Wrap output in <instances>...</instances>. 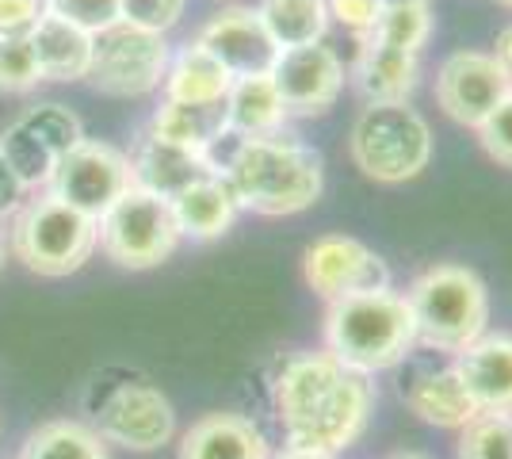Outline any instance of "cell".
<instances>
[{
  "mask_svg": "<svg viewBox=\"0 0 512 459\" xmlns=\"http://www.w3.org/2000/svg\"><path fill=\"white\" fill-rule=\"evenodd\" d=\"M375 410V387L329 352H299L276 379V414L291 448L341 456L363 437Z\"/></svg>",
  "mask_w": 512,
  "mask_h": 459,
  "instance_id": "1",
  "label": "cell"
},
{
  "mask_svg": "<svg viewBox=\"0 0 512 459\" xmlns=\"http://www.w3.org/2000/svg\"><path fill=\"white\" fill-rule=\"evenodd\" d=\"M222 176L234 188L237 207L268 219L310 211L325 192L321 153L287 131L241 138L234 157L222 165Z\"/></svg>",
  "mask_w": 512,
  "mask_h": 459,
  "instance_id": "2",
  "label": "cell"
},
{
  "mask_svg": "<svg viewBox=\"0 0 512 459\" xmlns=\"http://www.w3.org/2000/svg\"><path fill=\"white\" fill-rule=\"evenodd\" d=\"M417 349V326L402 291H363L333 299L325 310V352L348 372H390Z\"/></svg>",
  "mask_w": 512,
  "mask_h": 459,
  "instance_id": "3",
  "label": "cell"
},
{
  "mask_svg": "<svg viewBox=\"0 0 512 459\" xmlns=\"http://www.w3.org/2000/svg\"><path fill=\"white\" fill-rule=\"evenodd\" d=\"M402 295L425 349L455 356L490 329V291L467 264H432Z\"/></svg>",
  "mask_w": 512,
  "mask_h": 459,
  "instance_id": "4",
  "label": "cell"
},
{
  "mask_svg": "<svg viewBox=\"0 0 512 459\" xmlns=\"http://www.w3.org/2000/svg\"><path fill=\"white\" fill-rule=\"evenodd\" d=\"M348 153L367 180L406 184L432 161V127L409 104H367L352 123Z\"/></svg>",
  "mask_w": 512,
  "mask_h": 459,
  "instance_id": "5",
  "label": "cell"
},
{
  "mask_svg": "<svg viewBox=\"0 0 512 459\" xmlns=\"http://www.w3.org/2000/svg\"><path fill=\"white\" fill-rule=\"evenodd\" d=\"M100 241L96 219L81 215L77 207H69L50 192L31 203H23L8 230V249L12 257L39 272V276H73L81 264L92 257Z\"/></svg>",
  "mask_w": 512,
  "mask_h": 459,
  "instance_id": "6",
  "label": "cell"
},
{
  "mask_svg": "<svg viewBox=\"0 0 512 459\" xmlns=\"http://www.w3.org/2000/svg\"><path fill=\"white\" fill-rule=\"evenodd\" d=\"M100 249L107 261H115L119 268H157L161 261H169L180 245V226L172 219L169 199L153 196L146 188H127L100 215Z\"/></svg>",
  "mask_w": 512,
  "mask_h": 459,
  "instance_id": "7",
  "label": "cell"
},
{
  "mask_svg": "<svg viewBox=\"0 0 512 459\" xmlns=\"http://www.w3.org/2000/svg\"><path fill=\"white\" fill-rule=\"evenodd\" d=\"M169 43L165 35L134 27V23L119 20L100 35H92V66H88V81L104 96H146L157 85H165L169 73Z\"/></svg>",
  "mask_w": 512,
  "mask_h": 459,
  "instance_id": "8",
  "label": "cell"
},
{
  "mask_svg": "<svg viewBox=\"0 0 512 459\" xmlns=\"http://www.w3.org/2000/svg\"><path fill=\"white\" fill-rule=\"evenodd\" d=\"M50 196L77 207L81 215L100 222L107 207L123 196L127 188H134L130 176V157L107 142H88L81 138L77 146H69L62 153V161L50 173Z\"/></svg>",
  "mask_w": 512,
  "mask_h": 459,
  "instance_id": "9",
  "label": "cell"
},
{
  "mask_svg": "<svg viewBox=\"0 0 512 459\" xmlns=\"http://www.w3.org/2000/svg\"><path fill=\"white\" fill-rule=\"evenodd\" d=\"M81 138L85 134H81L77 115H69L62 104H43V108H27L0 134V157L8 161L20 188H39L50 180L62 153L77 146Z\"/></svg>",
  "mask_w": 512,
  "mask_h": 459,
  "instance_id": "10",
  "label": "cell"
},
{
  "mask_svg": "<svg viewBox=\"0 0 512 459\" xmlns=\"http://www.w3.org/2000/svg\"><path fill=\"white\" fill-rule=\"evenodd\" d=\"M509 92L512 77L486 50H455L436 69V104L470 131H478Z\"/></svg>",
  "mask_w": 512,
  "mask_h": 459,
  "instance_id": "11",
  "label": "cell"
},
{
  "mask_svg": "<svg viewBox=\"0 0 512 459\" xmlns=\"http://www.w3.org/2000/svg\"><path fill=\"white\" fill-rule=\"evenodd\" d=\"M302 276L314 295L325 303L344 299V295H363V291H383L394 287L390 264L356 238L344 234H325L306 253H302Z\"/></svg>",
  "mask_w": 512,
  "mask_h": 459,
  "instance_id": "12",
  "label": "cell"
},
{
  "mask_svg": "<svg viewBox=\"0 0 512 459\" xmlns=\"http://www.w3.org/2000/svg\"><path fill=\"white\" fill-rule=\"evenodd\" d=\"M268 77L287 115H325L344 92V62L325 43L279 50Z\"/></svg>",
  "mask_w": 512,
  "mask_h": 459,
  "instance_id": "13",
  "label": "cell"
},
{
  "mask_svg": "<svg viewBox=\"0 0 512 459\" xmlns=\"http://www.w3.org/2000/svg\"><path fill=\"white\" fill-rule=\"evenodd\" d=\"M96 429L107 444H119L130 452H153V448H165L172 440L176 414H172V402L157 387L123 383L100 406Z\"/></svg>",
  "mask_w": 512,
  "mask_h": 459,
  "instance_id": "14",
  "label": "cell"
},
{
  "mask_svg": "<svg viewBox=\"0 0 512 459\" xmlns=\"http://www.w3.org/2000/svg\"><path fill=\"white\" fill-rule=\"evenodd\" d=\"M199 46H207L222 66L230 69V77H253V73H272L279 58L276 39L268 35V27L260 20V12L249 4H234L222 8L203 31H199Z\"/></svg>",
  "mask_w": 512,
  "mask_h": 459,
  "instance_id": "15",
  "label": "cell"
},
{
  "mask_svg": "<svg viewBox=\"0 0 512 459\" xmlns=\"http://www.w3.org/2000/svg\"><path fill=\"white\" fill-rule=\"evenodd\" d=\"M222 173V165L211 157V150H195V146H180L157 134H142L138 146L130 153V176L138 188H146L153 196L172 199L184 188H192L207 176Z\"/></svg>",
  "mask_w": 512,
  "mask_h": 459,
  "instance_id": "16",
  "label": "cell"
},
{
  "mask_svg": "<svg viewBox=\"0 0 512 459\" xmlns=\"http://www.w3.org/2000/svg\"><path fill=\"white\" fill-rule=\"evenodd\" d=\"M478 410H505L512 414V333H482L474 345L455 352L451 364Z\"/></svg>",
  "mask_w": 512,
  "mask_h": 459,
  "instance_id": "17",
  "label": "cell"
},
{
  "mask_svg": "<svg viewBox=\"0 0 512 459\" xmlns=\"http://www.w3.org/2000/svg\"><path fill=\"white\" fill-rule=\"evenodd\" d=\"M352 77L367 104H409L413 88L421 81V54H409V50L386 46L371 35H360Z\"/></svg>",
  "mask_w": 512,
  "mask_h": 459,
  "instance_id": "18",
  "label": "cell"
},
{
  "mask_svg": "<svg viewBox=\"0 0 512 459\" xmlns=\"http://www.w3.org/2000/svg\"><path fill=\"white\" fill-rule=\"evenodd\" d=\"M180 459H272V444L241 414H203L180 437Z\"/></svg>",
  "mask_w": 512,
  "mask_h": 459,
  "instance_id": "19",
  "label": "cell"
},
{
  "mask_svg": "<svg viewBox=\"0 0 512 459\" xmlns=\"http://www.w3.org/2000/svg\"><path fill=\"white\" fill-rule=\"evenodd\" d=\"M172 219L180 226V238H195V241H214L222 238L237 219V196L230 188V180L222 173L199 180L192 188H184L180 196L169 199Z\"/></svg>",
  "mask_w": 512,
  "mask_h": 459,
  "instance_id": "20",
  "label": "cell"
},
{
  "mask_svg": "<svg viewBox=\"0 0 512 459\" xmlns=\"http://www.w3.org/2000/svg\"><path fill=\"white\" fill-rule=\"evenodd\" d=\"M27 39H31L43 81H81V77H88V66H92V35L88 31L43 12Z\"/></svg>",
  "mask_w": 512,
  "mask_h": 459,
  "instance_id": "21",
  "label": "cell"
},
{
  "mask_svg": "<svg viewBox=\"0 0 512 459\" xmlns=\"http://www.w3.org/2000/svg\"><path fill=\"white\" fill-rule=\"evenodd\" d=\"M409 414H417L425 425L436 429H463L470 417L478 414L474 398L467 394L463 379L455 368H436V372H421L406 391Z\"/></svg>",
  "mask_w": 512,
  "mask_h": 459,
  "instance_id": "22",
  "label": "cell"
},
{
  "mask_svg": "<svg viewBox=\"0 0 512 459\" xmlns=\"http://www.w3.org/2000/svg\"><path fill=\"white\" fill-rule=\"evenodd\" d=\"M226 119H230V134L264 138V134L283 131L291 115L283 108L272 77L253 73V77H234V85L226 92Z\"/></svg>",
  "mask_w": 512,
  "mask_h": 459,
  "instance_id": "23",
  "label": "cell"
},
{
  "mask_svg": "<svg viewBox=\"0 0 512 459\" xmlns=\"http://www.w3.org/2000/svg\"><path fill=\"white\" fill-rule=\"evenodd\" d=\"M230 85H234L230 69L222 66L207 46L188 43L169 62L165 100H176V104H218V100H226Z\"/></svg>",
  "mask_w": 512,
  "mask_h": 459,
  "instance_id": "24",
  "label": "cell"
},
{
  "mask_svg": "<svg viewBox=\"0 0 512 459\" xmlns=\"http://www.w3.org/2000/svg\"><path fill=\"white\" fill-rule=\"evenodd\" d=\"M150 134L180 142V146H195V150H211L214 142H222L230 134L226 100H218V104H176V100H165L161 108L153 111Z\"/></svg>",
  "mask_w": 512,
  "mask_h": 459,
  "instance_id": "25",
  "label": "cell"
},
{
  "mask_svg": "<svg viewBox=\"0 0 512 459\" xmlns=\"http://www.w3.org/2000/svg\"><path fill=\"white\" fill-rule=\"evenodd\" d=\"M256 12H260V20H264L279 50L321 43L329 31V4L325 0H260Z\"/></svg>",
  "mask_w": 512,
  "mask_h": 459,
  "instance_id": "26",
  "label": "cell"
},
{
  "mask_svg": "<svg viewBox=\"0 0 512 459\" xmlns=\"http://www.w3.org/2000/svg\"><path fill=\"white\" fill-rule=\"evenodd\" d=\"M20 459H111L100 433H92L81 421H46L31 437L23 440Z\"/></svg>",
  "mask_w": 512,
  "mask_h": 459,
  "instance_id": "27",
  "label": "cell"
},
{
  "mask_svg": "<svg viewBox=\"0 0 512 459\" xmlns=\"http://www.w3.org/2000/svg\"><path fill=\"white\" fill-rule=\"evenodd\" d=\"M367 35L386 46L421 54L432 35V12H428V4H386Z\"/></svg>",
  "mask_w": 512,
  "mask_h": 459,
  "instance_id": "28",
  "label": "cell"
},
{
  "mask_svg": "<svg viewBox=\"0 0 512 459\" xmlns=\"http://www.w3.org/2000/svg\"><path fill=\"white\" fill-rule=\"evenodd\" d=\"M459 459H512V414L478 410L459 429Z\"/></svg>",
  "mask_w": 512,
  "mask_h": 459,
  "instance_id": "29",
  "label": "cell"
},
{
  "mask_svg": "<svg viewBox=\"0 0 512 459\" xmlns=\"http://www.w3.org/2000/svg\"><path fill=\"white\" fill-rule=\"evenodd\" d=\"M43 81L27 35H0V92H31Z\"/></svg>",
  "mask_w": 512,
  "mask_h": 459,
  "instance_id": "30",
  "label": "cell"
},
{
  "mask_svg": "<svg viewBox=\"0 0 512 459\" xmlns=\"http://www.w3.org/2000/svg\"><path fill=\"white\" fill-rule=\"evenodd\" d=\"M43 12L81 27L88 35H100V31L123 20V4L119 0H43Z\"/></svg>",
  "mask_w": 512,
  "mask_h": 459,
  "instance_id": "31",
  "label": "cell"
},
{
  "mask_svg": "<svg viewBox=\"0 0 512 459\" xmlns=\"http://www.w3.org/2000/svg\"><path fill=\"white\" fill-rule=\"evenodd\" d=\"M123 4V20L134 23V27H146V31H157L165 35L169 27L180 23L184 16V4L188 0H119Z\"/></svg>",
  "mask_w": 512,
  "mask_h": 459,
  "instance_id": "32",
  "label": "cell"
},
{
  "mask_svg": "<svg viewBox=\"0 0 512 459\" xmlns=\"http://www.w3.org/2000/svg\"><path fill=\"white\" fill-rule=\"evenodd\" d=\"M478 142L497 165L512 169V92L493 108V115L478 127Z\"/></svg>",
  "mask_w": 512,
  "mask_h": 459,
  "instance_id": "33",
  "label": "cell"
},
{
  "mask_svg": "<svg viewBox=\"0 0 512 459\" xmlns=\"http://www.w3.org/2000/svg\"><path fill=\"white\" fill-rule=\"evenodd\" d=\"M325 4H329V20H337L356 35H367L379 20V12H383L379 0H325Z\"/></svg>",
  "mask_w": 512,
  "mask_h": 459,
  "instance_id": "34",
  "label": "cell"
},
{
  "mask_svg": "<svg viewBox=\"0 0 512 459\" xmlns=\"http://www.w3.org/2000/svg\"><path fill=\"white\" fill-rule=\"evenodd\" d=\"M43 16V0H0V35H31Z\"/></svg>",
  "mask_w": 512,
  "mask_h": 459,
  "instance_id": "35",
  "label": "cell"
},
{
  "mask_svg": "<svg viewBox=\"0 0 512 459\" xmlns=\"http://www.w3.org/2000/svg\"><path fill=\"white\" fill-rule=\"evenodd\" d=\"M20 180L12 176V169H8V161L0 157V211H8V207H16V199H20Z\"/></svg>",
  "mask_w": 512,
  "mask_h": 459,
  "instance_id": "36",
  "label": "cell"
},
{
  "mask_svg": "<svg viewBox=\"0 0 512 459\" xmlns=\"http://www.w3.org/2000/svg\"><path fill=\"white\" fill-rule=\"evenodd\" d=\"M493 58L501 62V69L512 77V23L497 31V43H493Z\"/></svg>",
  "mask_w": 512,
  "mask_h": 459,
  "instance_id": "37",
  "label": "cell"
},
{
  "mask_svg": "<svg viewBox=\"0 0 512 459\" xmlns=\"http://www.w3.org/2000/svg\"><path fill=\"white\" fill-rule=\"evenodd\" d=\"M272 459H337L333 452H314V448H291L283 444V452H272Z\"/></svg>",
  "mask_w": 512,
  "mask_h": 459,
  "instance_id": "38",
  "label": "cell"
},
{
  "mask_svg": "<svg viewBox=\"0 0 512 459\" xmlns=\"http://www.w3.org/2000/svg\"><path fill=\"white\" fill-rule=\"evenodd\" d=\"M4 261H8V234L0 230V268H4Z\"/></svg>",
  "mask_w": 512,
  "mask_h": 459,
  "instance_id": "39",
  "label": "cell"
},
{
  "mask_svg": "<svg viewBox=\"0 0 512 459\" xmlns=\"http://www.w3.org/2000/svg\"><path fill=\"white\" fill-rule=\"evenodd\" d=\"M379 4L386 8V4H432V0H379Z\"/></svg>",
  "mask_w": 512,
  "mask_h": 459,
  "instance_id": "40",
  "label": "cell"
},
{
  "mask_svg": "<svg viewBox=\"0 0 512 459\" xmlns=\"http://www.w3.org/2000/svg\"><path fill=\"white\" fill-rule=\"evenodd\" d=\"M394 459H428V456H417V452H406V456H394Z\"/></svg>",
  "mask_w": 512,
  "mask_h": 459,
  "instance_id": "41",
  "label": "cell"
},
{
  "mask_svg": "<svg viewBox=\"0 0 512 459\" xmlns=\"http://www.w3.org/2000/svg\"><path fill=\"white\" fill-rule=\"evenodd\" d=\"M497 4H501V8H509V12H512V0H497Z\"/></svg>",
  "mask_w": 512,
  "mask_h": 459,
  "instance_id": "42",
  "label": "cell"
}]
</instances>
